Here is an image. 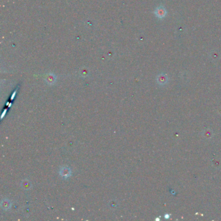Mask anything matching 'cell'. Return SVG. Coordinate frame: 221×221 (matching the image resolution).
Instances as JSON below:
<instances>
[{
    "label": "cell",
    "instance_id": "obj_1",
    "mask_svg": "<svg viewBox=\"0 0 221 221\" xmlns=\"http://www.w3.org/2000/svg\"><path fill=\"white\" fill-rule=\"evenodd\" d=\"M154 14L156 17L161 19L166 17L167 15V10L165 9L164 7L159 6L156 8V9L154 11Z\"/></svg>",
    "mask_w": 221,
    "mask_h": 221
},
{
    "label": "cell",
    "instance_id": "obj_2",
    "mask_svg": "<svg viewBox=\"0 0 221 221\" xmlns=\"http://www.w3.org/2000/svg\"><path fill=\"white\" fill-rule=\"evenodd\" d=\"M60 175L62 178H68L69 177H71V170L69 167L67 166H64L62 168L60 169L59 171Z\"/></svg>",
    "mask_w": 221,
    "mask_h": 221
},
{
    "label": "cell",
    "instance_id": "obj_3",
    "mask_svg": "<svg viewBox=\"0 0 221 221\" xmlns=\"http://www.w3.org/2000/svg\"><path fill=\"white\" fill-rule=\"evenodd\" d=\"M1 206L2 209H3L4 210H8L12 206V202H11V201L9 199L5 198V199H3L1 200Z\"/></svg>",
    "mask_w": 221,
    "mask_h": 221
},
{
    "label": "cell",
    "instance_id": "obj_4",
    "mask_svg": "<svg viewBox=\"0 0 221 221\" xmlns=\"http://www.w3.org/2000/svg\"><path fill=\"white\" fill-rule=\"evenodd\" d=\"M167 77L165 75H159L158 77V82L159 85H165L167 82Z\"/></svg>",
    "mask_w": 221,
    "mask_h": 221
},
{
    "label": "cell",
    "instance_id": "obj_5",
    "mask_svg": "<svg viewBox=\"0 0 221 221\" xmlns=\"http://www.w3.org/2000/svg\"><path fill=\"white\" fill-rule=\"evenodd\" d=\"M21 186L24 189L27 190V189H30V187H31L32 186H31V184H30L29 181H28L27 180H25L22 182Z\"/></svg>",
    "mask_w": 221,
    "mask_h": 221
},
{
    "label": "cell",
    "instance_id": "obj_6",
    "mask_svg": "<svg viewBox=\"0 0 221 221\" xmlns=\"http://www.w3.org/2000/svg\"><path fill=\"white\" fill-rule=\"evenodd\" d=\"M16 91H15V92H14V94H12V97H11V100H13V99H14V97H15V95H16Z\"/></svg>",
    "mask_w": 221,
    "mask_h": 221
},
{
    "label": "cell",
    "instance_id": "obj_7",
    "mask_svg": "<svg viewBox=\"0 0 221 221\" xmlns=\"http://www.w3.org/2000/svg\"><path fill=\"white\" fill-rule=\"evenodd\" d=\"M7 112V110H4L3 114L2 115H1V119H3V116H4V114H5V112Z\"/></svg>",
    "mask_w": 221,
    "mask_h": 221
}]
</instances>
